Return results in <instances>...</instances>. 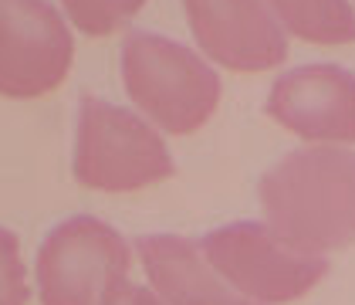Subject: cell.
Segmentation results:
<instances>
[{"mask_svg": "<svg viewBox=\"0 0 355 305\" xmlns=\"http://www.w3.org/2000/svg\"><path fill=\"white\" fill-rule=\"evenodd\" d=\"M200 248L234 292L261 305L295 302L328 275L322 254L295 251L268 224H227L207 234Z\"/></svg>", "mask_w": 355, "mask_h": 305, "instance_id": "277c9868", "label": "cell"}, {"mask_svg": "<svg viewBox=\"0 0 355 305\" xmlns=\"http://www.w3.org/2000/svg\"><path fill=\"white\" fill-rule=\"evenodd\" d=\"M261 204L274 234L304 254L355 241V153L308 146L288 153L261 180Z\"/></svg>", "mask_w": 355, "mask_h": 305, "instance_id": "6da1fadb", "label": "cell"}, {"mask_svg": "<svg viewBox=\"0 0 355 305\" xmlns=\"http://www.w3.org/2000/svg\"><path fill=\"white\" fill-rule=\"evenodd\" d=\"M61 3H64L71 24L92 38L115 34L146 7V0H61Z\"/></svg>", "mask_w": 355, "mask_h": 305, "instance_id": "8fae6325", "label": "cell"}, {"mask_svg": "<svg viewBox=\"0 0 355 305\" xmlns=\"http://www.w3.org/2000/svg\"><path fill=\"white\" fill-rule=\"evenodd\" d=\"M122 82L139 109L173 136L196 133L220 102L217 72L190 48L149 31L125 38Z\"/></svg>", "mask_w": 355, "mask_h": 305, "instance_id": "7a4b0ae2", "label": "cell"}, {"mask_svg": "<svg viewBox=\"0 0 355 305\" xmlns=\"http://www.w3.org/2000/svg\"><path fill=\"white\" fill-rule=\"evenodd\" d=\"M183 7L196 44L230 72H268L288 58V38L264 0H183Z\"/></svg>", "mask_w": 355, "mask_h": 305, "instance_id": "52a82bcc", "label": "cell"}, {"mask_svg": "<svg viewBox=\"0 0 355 305\" xmlns=\"http://www.w3.org/2000/svg\"><path fill=\"white\" fill-rule=\"evenodd\" d=\"M136 251L142 258L146 275L166 305H257L234 292L214 272L207 254L190 238L176 234H153L139 238Z\"/></svg>", "mask_w": 355, "mask_h": 305, "instance_id": "9c48e42d", "label": "cell"}, {"mask_svg": "<svg viewBox=\"0 0 355 305\" xmlns=\"http://www.w3.org/2000/svg\"><path fill=\"white\" fill-rule=\"evenodd\" d=\"M102 305H166V302L159 299V295H153L146 285H132V281H125V285H119V288H115Z\"/></svg>", "mask_w": 355, "mask_h": 305, "instance_id": "4fadbf2b", "label": "cell"}, {"mask_svg": "<svg viewBox=\"0 0 355 305\" xmlns=\"http://www.w3.org/2000/svg\"><path fill=\"white\" fill-rule=\"evenodd\" d=\"M132 251L98 217L58 224L37 251V285L44 305H102L125 285Z\"/></svg>", "mask_w": 355, "mask_h": 305, "instance_id": "5b68a950", "label": "cell"}, {"mask_svg": "<svg viewBox=\"0 0 355 305\" xmlns=\"http://www.w3.org/2000/svg\"><path fill=\"white\" fill-rule=\"evenodd\" d=\"M268 115L311 142H355V75L338 65H304L274 82Z\"/></svg>", "mask_w": 355, "mask_h": 305, "instance_id": "ba28073f", "label": "cell"}, {"mask_svg": "<svg viewBox=\"0 0 355 305\" xmlns=\"http://www.w3.org/2000/svg\"><path fill=\"white\" fill-rule=\"evenodd\" d=\"M75 176L92 190L125 194L173 176V156L149 122L85 95L75 136Z\"/></svg>", "mask_w": 355, "mask_h": 305, "instance_id": "3957f363", "label": "cell"}, {"mask_svg": "<svg viewBox=\"0 0 355 305\" xmlns=\"http://www.w3.org/2000/svg\"><path fill=\"white\" fill-rule=\"evenodd\" d=\"M288 34L311 44H352L355 10L349 0H268Z\"/></svg>", "mask_w": 355, "mask_h": 305, "instance_id": "30bf717a", "label": "cell"}, {"mask_svg": "<svg viewBox=\"0 0 355 305\" xmlns=\"http://www.w3.org/2000/svg\"><path fill=\"white\" fill-rule=\"evenodd\" d=\"M0 305H28V272L21 261V245L0 227Z\"/></svg>", "mask_w": 355, "mask_h": 305, "instance_id": "7c38bea8", "label": "cell"}, {"mask_svg": "<svg viewBox=\"0 0 355 305\" xmlns=\"http://www.w3.org/2000/svg\"><path fill=\"white\" fill-rule=\"evenodd\" d=\"M71 31L48 0H0V95L37 99L71 72Z\"/></svg>", "mask_w": 355, "mask_h": 305, "instance_id": "8992f818", "label": "cell"}]
</instances>
